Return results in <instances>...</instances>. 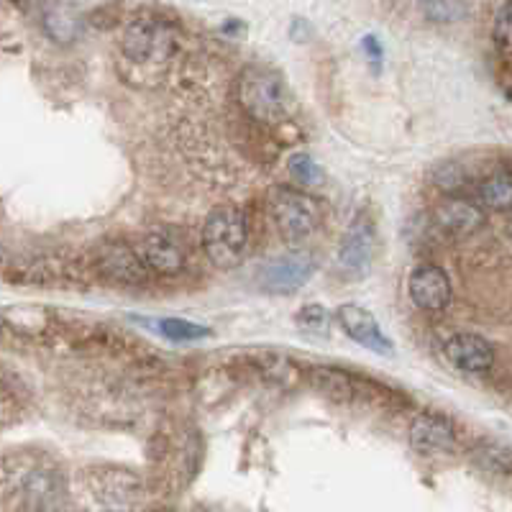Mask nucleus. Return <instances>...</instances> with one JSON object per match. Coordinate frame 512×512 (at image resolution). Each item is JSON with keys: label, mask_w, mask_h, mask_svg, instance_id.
Wrapping results in <instances>:
<instances>
[{"label": "nucleus", "mask_w": 512, "mask_h": 512, "mask_svg": "<svg viewBox=\"0 0 512 512\" xmlns=\"http://www.w3.org/2000/svg\"><path fill=\"white\" fill-rule=\"evenodd\" d=\"M507 233H510V236H512V216H510V221H507Z\"/></svg>", "instance_id": "obj_22"}, {"label": "nucleus", "mask_w": 512, "mask_h": 512, "mask_svg": "<svg viewBox=\"0 0 512 512\" xmlns=\"http://www.w3.org/2000/svg\"><path fill=\"white\" fill-rule=\"evenodd\" d=\"M479 203L497 213H512V172L500 169L479 185Z\"/></svg>", "instance_id": "obj_14"}, {"label": "nucleus", "mask_w": 512, "mask_h": 512, "mask_svg": "<svg viewBox=\"0 0 512 512\" xmlns=\"http://www.w3.org/2000/svg\"><path fill=\"white\" fill-rule=\"evenodd\" d=\"M44 31L54 41H59V44H67V41H72L80 34V18L72 11H67V8H52L44 16Z\"/></svg>", "instance_id": "obj_16"}, {"label": "nucleus", "mask_w": 512, "mask_h": 512, "mask_svg": "<svg viewBox=\"0 0 512 512\" xmlns=\"http://www.w3.org/2000/svg\"><path fill=\"white\" fill-rule=\"evenodd\" d=\"M98 267L111 280L126 282V285H136V282H144L149 277V269L144 267L134 246L126 244L103 246L98 256Z\"/></svg>", "instance_id": "obj_13"}, {"label": "nucleus", "mask_w": 512, "mask_h": 512, "mask_svg": "<svg viewBox=\"0 0 512 512\" xmlns=\"http://www.w3.org/2000/svg\"><path fill=\"white\" fill-rule=\"evenodd\" d=\"M0 336H3V323H0Z\"/></svg>", "instance_id": "obj_23"}, {"label": "nucleus", "mask_w": 512, "mask_h": 512, "mask_svg": "<svg viewBox=\"0 0 512 512\" xmlns=\"http://www.w3.org/2000/svg\"><path fill=\"white\" fill-rule=\"evenodd\" d=\"M425 11L431 13L433 18H443V21H451V13H456L459 8H454V6H425Z\"/></svg>", "instance_id": "obj_21"}, {"label": "nucleus", "mask_w": 512, "mask_h": 512, "mask_svg": "<svg viewBox=\"0 0 512 512\" xmlns=\"http://www.w3.org/2000/svg\"><path fill=\"white\" fill-rule=\"evenodd\" d=\"M295 323L300 326V331L305 333H313V336H328L333 326V315L328 313V308H323V305L310 303L297 310Z\"/></svg>", "instance_id": "obj_17"}, {"label": "nucleus", "mask_w": 512, "mask_h": 512, "mask_svg": "<svg viewBox=\"0 0 512 512\" xmlns=\"http://www.w3.org/2000/svg\"><path fill=\"white\" fill-rule=\"evenodd\" d=\"M446 356L464 374H484L495 364V349L477 333H456L448 338Z\"/></svg>", "instance_id": "obj_11"}, {"label": "nucleus", "mask_w": 512, "mask_h": 512, "mask_svg": "<svg viewBox=\"0 0 512 512\" xmlns=\"http://www.w3.org/2000/svg\"><path fill=\"white\" fill-rule=\"evenodd\" d=\"M495 39L502 49L512 52V3L502 6L495 18Z\"/></svg>", "instance_id": "obj_19"}, {"label": "nucleus", "mask_w": 512, "mask_h": 512, "mask_svg": "<svg viewBox=\"0 0 512 512\" xmlns=\"http://www.w3.org/2000/svg\"><path fill=\"white\" fill-rule=\"evenodd\" d=\"M134 249L141 262H144V267L154 274L172 277V274H180L185 269V254H182V249L175 241L169 239L167 233H146Z\"/></svg>", "instance_id": "obj_12"}, {"label": "nucleus", "mask_w": 512, "mask_h": 512, "mask_svg": "<svg viewBox=\"0 0 512 512\" xmlns=\"http://www.w3.org/2000/svg\"><path fill=\"white\" fill-rule=\"evenodd\" d=\"M436 182L441 190L446 192H456L461 185H464V172H461L459 164H441V167L436 169Z\"/></svg>", "instance_id": "obj_20"}, {"label": "nucleus", "mask_w": 512, "mask_h": 512, "mask_svg": "<svg viewBox=\"0 0 512 512\" xmlns=\"http://www.w3.org/2000/svg\"><path fill=\"white\" fill-rule=\"evenodd\" d=\"M315 262L303 251H292V254L277 256L269 264H264L259 272V285L274 295H290L300 290L305 282L313 277Z\"/></svg>", "instance_id": "obj_6"}, {"label": "nucleus", "mask_w": 512, "mask_h": 512, "mask_svg": "<svg viewBox=\"0 0 512 512\" xmlns=\"http://www.w3.org/2000/svg\"><path fill=\"white\" fill-rule=\"evenodd\" d=\"M374 259V223L367 210L351 221L349 231L341 239V249L336 256V269L346 280H364L372 272Z\"/></svg>", "instance_id": "obj_5"}, {"label": "nucleus", "mask_w": 512, "mask_h": 512, "mask_svg": "<svg viewBox=\"0 0 512 512\" xmlns=\"http://www.w3.org/2000/svg\"><path fill=\"white\" fill-rule=\"evenodd\" d=\"M290 172L300 185H315L320 180V169L315 164V159L310 154L300 152V154H292L290 157Z\"/></svg>", "instance_id": "obj_18"}, {"label": "nucleus", "mask_w": 512, "mask_h": 512, "mask_svg": "<svg viewBox=\"0 0 512 512\" xmlns=\"http://www.w3.org/2000/svg\"><path fill=\"white\" fill-rule=\"evenodd\" d=\"M456 443L454 423L441 413H420L410 425V446L420 456L448 454Z\"/></svg>", "instance_id": "obj_10"}, {"label": "nucleus", "mask_w": 512, "mask_h": 512, "mask_svg": "<svg viewBox=\"0 0 512 512\" xmlns=\"http://www.w3.org/2000/svg\"><path fill=\"white\" fill-rule=\"evenodd\" d=\"M433 221L451 239H466V236H472L484 226V210L472 200L448 195L433 210Z\"/></svg>", "instance_id": "obj_9"}, {"label": "nucleus", "mask_w": 512, "mask_h": 512, "mask_svg": "<svg viewBox=\"0 0 512 512\" xmlns=\"http://www.w3.org/2000/svg\"><path fill=\"white\" fill-rule=\"evenodd\" d=\"M0 262H3V254H0Z\"/></svg>", "instance_id": "obj_24"}, {"label": "nucleus", "mask_w": 512, "mask_h": 512, "mask_svg": "<svg viewBox=\"0 0 512 512\" xmlns=\"http://www.w3.org/2000/svg\"><path fill=\"white\" fill-rule=\"evenodd\" d=\"M336 323L351 341H356V344L364 346L367 351H374L379 356L392 354V341L382 331L379 320L367 308H361V305L354 303L338 305Z\"/></svg>", "instance_id": "obj_7"}, {"label": "nucleus", "mask_w": 512, "mask_h": 512, "mask_svg": "<svg viewBox=\"0 0 512 512\" xmlns=\"http://www.w3.org/2000/svg\"><path fill=\"white\" fill-rule=\"evenodd\" d=\"M236 100L246 116L259 123H285L297 108L285 77L269 67H246L236 80Z\"/></svg>", "instance_id": "obj_1"}, {"label": "nucleus", "mask_w": 512, "mask_h": 512, "mask_svg": "<svg viewBox=\"0 0 512 512\" xmlns=\"http://www.w3.org/2000/svg\"><path fill=\"white\" fill-rule=\"evenodd\" d=\"M175 29L157 16H139L123 31V54L136 64L167 62L175 52Z\"/></svg>", "instance_id": "obj_3"}, {"label": "nucleus", "mask_w": 512, "mask_h": 512, "mask_svg": "<svg viewBox=\"0 0 512 512\" xmlns=\"http://www.w3.org/2000/svg\"><path fill=\"white\" fill-rule=\"evenodd\" d=\"M146 326H154V331H157L159 336L169 338V341H200V338L210 336L208 326H200V323H192V320L182 318L146 320Z\"/></svg>", "instance_id": "obj_15"}, {"label": "nucleus", "mask_w": 512, "mask_h": 512, "mask_svg": "<svg viewBox=\"0 0 512 512\" xmlns=\"http://www.w3.org/2000/svg\"><path fill=\"white\" fill-rule=\"evenodd\" d=\"M249 241V223L244 210L236 205H221L210 210L203 226V251L218 269H231L241 262Z\"/></svg>", "instance_id": "obj_2"}, {"label": "nucleus", "mask_w": 512, "mask_h": 512, "mask_svg": "<svg viewBox=\"0 0 512 512\" xmlns=\"http://www.w3.org/2000/svg\"><path fill=\"white\" fill-rule=\"evenodd\" d=\"M272 218L287 244H300L318 228L320 208L308 192L282 187L272 198Z\"/></svg>", "instance_id": "obj_4"}, {"label": "nucleus", "mask_w": 512, "mask_h": 512, "mask_svg": "<svg viewBox=\"0 0 512 512\" xmlns=\"http://www.w3.org/2000/svg\"><path fill=\"white\" fill-rule=\"evenodd\" d=\"M408 292L415 308H420L423 313L438 315L451 303V280L436 264H423V267L413 269V274H410Z\"/></svg>", "instance_id": "obj_8"}]
</instances>
